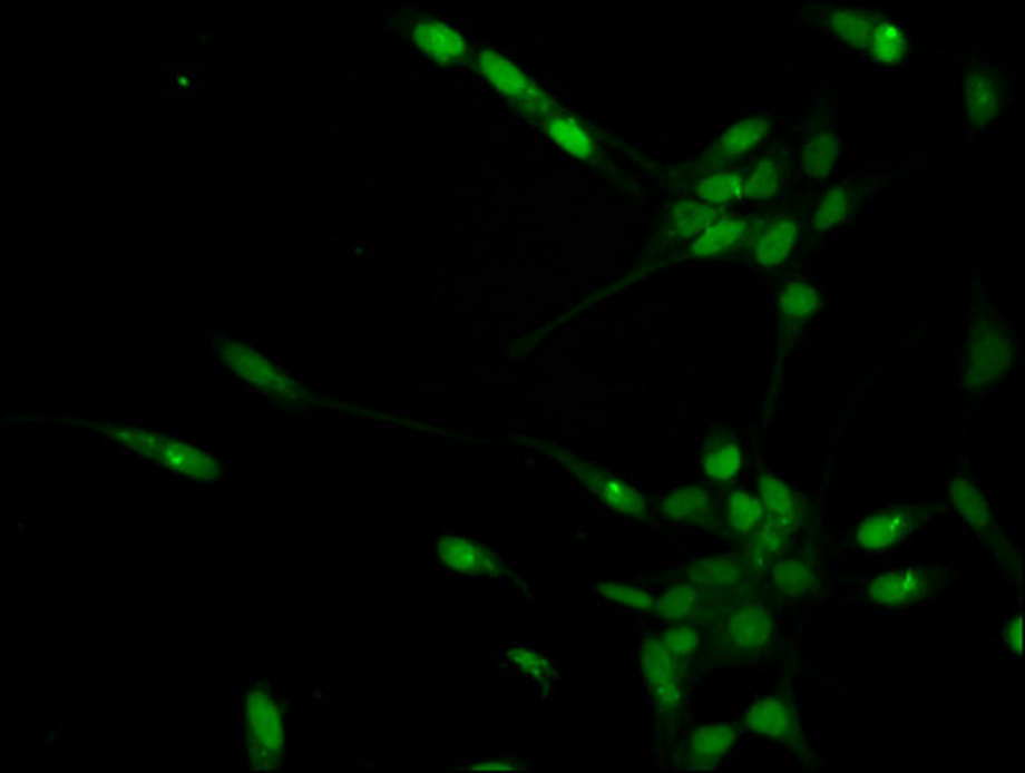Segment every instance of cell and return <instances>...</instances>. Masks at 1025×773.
Segmentation results:
<instances>
[{"mask_svg":"<svg viewBox=\"0 0 1025 773\" xmlns=\"http://www.w3.org/2000/svg\"><path fill=\"white\" fill-rule=\"evenodd\" d=\"M964 106L966 117L974 127H987L992 119L999 114L1003 98H999V88L995 78L985 70H972L964 80Z\"/></svg>","mask_w":1025,"mask_h":773,"instance_id":"7c38bea8","label":"cell"},{"mask_svg":"<svg viewBox=\"0 0 1025 773\" xmlns=\"http://www.w3.org/2000/svg\"><path fill=\"white\" fill-rule=\"evenodd\" d=\"M225 359H227V364L233 366L240 376H245L247 382L269 387V390L294 394V387L276 372V366H271L266 359L247 349V345L230 343L225 349Z\"/></svg>","mask_w":1025,"mask_h":773,"instance_id":"5bb4252c","label":"cell"},{"mask_svg":"<svg viewBox=\"0 0 1025 773\" xmlns=\"http://www.w3.org/2000/svg\"><path fill=\"white\" fill-rule=\"evenodd\" d=\"M420 52L438 62H461L469 55V42L457 23L443 19H423L412 29Z\"/></svg>","mask_w":1025,"mask_h":773,"instance_id":"8992f818","label":"cell"},{"mask_svg":"<svg viewBox=\"0 0 1025 773\" xmlns=\"http://www.w3.org/2000/svg\"><path fill=\"white\" fill-rule=\"evenodd\" d=\"M577 474L588 482L593 496H598L601 503L608 506L611 511L632 518H647V503H644V498L632 488V485H626L624 480H618V477L595 470V467L588 464H577Z\"/></svg>","mask_w":1025,"mask_h":773,"instance_id":"52a82bcc","label":"cell"},{"mask_svg":"<svg viewBox=\"0 0 1025 773\" xmlns=\"http://www.w3.org/2000/svg\"><path fill=\"white\" fill-rule=\"evenodd\" d=\"M541 125L547 129L551 143L562 147L567 155H573L575 160H593L595 155H598V143H595V137L580 119L573 117V114L557 109L549 114Z\"/></svg>","mask_w":1025,"mask_h":773,"instance_id":"8fae6325","label":"cell"},{"mask_svg":"<svg viewBox=\"0 0 1025 773\" xmlns=\"http://www.w3.org/2000/svg\"><path fill=\"white\" fill-rule=\"evenodd\" d=\"M820 307V292L809 282H789L779 294V310L789 323L807 320Z\"/></svg>","mask_w":1025,"mask_h":773,"instance_id":"cb8c5ba5","label":"cell"},{"mask_svg":"<svg viewBox=\"0 0 1025 773\" xmlns=\"http://www.w3.org/2000/svg\"><path fill=\"white\" fill-rule=\"evenodd\" d=\"M838 153H840L838 137H834V135H817L814 139H809V143H807L804 155H801V166H804L807 176L824 178L834 168Z\"/></svg>","mask_w":1025,"mask_h":773,"instance_id":"83f0119b","label":"cell"},{"mask_svg":"<svg viewBox=\"0 0 1025 773\" xmlns=\"http://www.w3.org/2000/svg\"><path fill=\"white\" fill-rule=\"evenodd\" d=\"M742 464H745V454H742L738 443H724V447L711 449L704 457V472L714 482L734 480L742 472Z\"/></svg>","mask_w":1025,"mask_h":773,"instance_id":"f546056e","label":"cell"},{"mask_svg":"<svg viewBox=\"0 0 1025 773\" xmlns=\"http://www.w3.org/2000/svg\"><path fill=\"white\" fill-rule=\"evenodd\" d=\"M781 186V173L773 160H763L758 166H752L748 176H742V188H745V199H771Z\"/></svg>","mask_w":1025,"mask_h":773,"instance_id":"836d02e7","label":"cell"},{"mask_svg":"<svg viewBox=\"0 0 1025 773\" xmlns=\"http://www.w3.org/2000/svg\"><path fill=\"white\" fill-rule=\"evenodd\" d=\"M114 433H117L124 443H129L131 449L158 459V462H163L165 467H170V470H176V472L204 477V480H209V477L217 474V464L212 462L209 454H204V451H198L194 447H186V443H180V441H170V439H163V436L143 433V431H114Z\"/></svg>","mask_w":1025,"mask_h":773,"instance_id":"7a4b0ae2","label":"cell"},{"mask_svg":"<svg viewBox=\"0 0 1025 773\" xmlns=\"http://www.w3.org/2000/svg\"><path fill=\"white\" fill-rule=\"evenodd\" d=\"M745 233V219L740 217H714L701 233L693 237L691 253L699 258H716L724 251H730L734 243Z\"/></svg>","mask_w":1025,"mask_h":773,"instance_id":"ffe728a7","label":"cell"},{"mask_svg":"<svg viewBox=\"0 0 1025 773\" xmlns=\"http://www.w3.org/2000/svg\"><path fill=\"white\" fill-rule=\"evenodd\" d=\"M726 635L740 649H763L773 639V619L763 606H740L726 619Z\"/></svg>","mask_w":1025,"mask_h":773,"instance_id":"30bf717a","label":"cell"},{"mask_svg":"<svg viewBox=\"0 0 1025 773\" xmlns=\"http://www.w3.org/2000/svg\"><path fill=\"white\" fill-rule=\"evenodd\" d=\"M850 215V192L846 186H832L828 194H824V202L820 204V209L814 212L812 219H809V229L814 233H830L832 227L842 225Z\"/></svg>","mask_w":1025,"mask_h":773,"instance_id":"4316f807","label":"cell"},{"mask_svg":"<svg viewBox=\"0 0 1025 773\" xmlns=\"http://www.w3.org/2000/svg\"><path fill=\"white\" fill-rule=\"evenodd\" d=\"M696 601H699L696 588L689 586V583H681V586L667 588L665 594L657 598L655 606H652V611H655L657 616H663V619H685V616H691Z\"/></svg>","mask_w":1025,"mask_h":773,"instance_id":"e575fe53","label":"cell"},{"mask_svg":"<svg viewBox=\"0 0 1025 773\" xmlns=\"http://www.w3.org/2000/svg\"><path fill=\"white\" fill-rule=\"evenodd\" d=\"M438 555H441L443 565L451 570L465 575H495L498 573V562L485 547H479L477 541L467 537H446L438 545Z\"/></svg>","mask_w":1025,"mask_h":773,"instance_id":"4fadbf2b","label":"cell"},{"mask_svg":"<svg viewBox=\"0 0 1025 773\" xmlns=\"http://www.w3.org/2000/svg\"><path fill=\"white\" fill-rule=\"evenodd\" d=\"M699 202L709 209H726L745 199L742 176L738 170H714L696 186Z\"/></svg>","mask_w":1025,"mask_h":773,"instance_id":"7402d4cb","label":"cell"},{"mask_svg":"<svg viewBox=\"0 0 1025 773\" xmlns=\"http://www.w3.org/2000/svg\"><path fill=\"white\" fill-rule=\"evenodd\" d=\"M738 743V732L730 725H704L691 735L689 755L693 759L691 769H714L719 761Z\"/></svg>","mask_w":1025,"mask_h":773,"instance_id":"e0dca14e","label":"cell"},{"mask_svg":"<svg viewBox=\"0 0 1025 773\" xmlns=\"http://www.w3.org/2000/svg\"><path fill=\"white\" fill-rule=\"evenodd\" d=\"M506 657L510 661L512 668H516L518 673H524L526 678H536V681H544V678H551V663L547 661V657H544L541 653H536V649L531 647H510Z\"/></svg>","mask_w":1025,"mask_h":773,"instance_id":"d590c367","label":"cell"},{"mask_svg":"<svg viewBox=\"0 0 1025 773\" xmlns=\"http://www.w3.org/2000/svg\"><path fill=\"white\" fill-rule=\"evenodd\" d=\"M930 588L933 586L928 573L917 570V567H907V570H889L876 575V578L868 583L866 598L873 604L897 608L922 601V598L930 594Z\"/></svg>","mask_w":1025,"mask_h":773,"instance_id":"5b68a950","label":"cell"},{"mask_svg":"<svg viewBox=\"0 0 1025 773\" xmlns=\"http://www.w3.org/2000/svg\"><path fill=\"white\" fill-rule=\"evenodd\" d=\"M866 52L884 65L902 62L909 52L905 29L889 19H876L871 37H868Z\"/></svg>","mask_w":1025,"mask_h":773,"instance_id":"603a6c76","label":"cell"},{"mask_svg":"<svg viewBox=\"0 0 1025 773\" xmlns=\"http://www.w3.org/2000/svg\"><path fill=\"white\" fill-rule=\"evenodd\" d=\"M1013 343L997 325H982L972 333L969 349H966L964 382L985 384L992 382L1011 366Z\"/></svg>","mask_w":1025,"mask_h":773,"instance_id":"3957f363","label":"cell"},{"mask_svg":"<svg viewBox=\"0 0 1025 773\" xmlns=\"http://www.w3.org/2000/svg\"><path fill=\"white\" fill-rule=\"evenodd\" d=\"M1003 643L1013 657L1023 655V616L1015 614V619L1003 632Z\"/></svg>","mask_w":1025,"mask_h":773,"instance_id":"ab89813d","label":"cell"},{"mask_svg":"<svg viewBox=\"0 0 1025 773\" xmlns=\"http://www.w3.org/2000/svg\"><path fill=\"white\" fill-rule=\"evenodd\" d=\"M950 503H954L956 511L972 524L974 531H979L985 539L997 537V526L995 521H992V511H989L987 500L969 480L956 477V480L950 482Z\"/></svg>","mask_w":1025,"mask_h":773,"instance_id":"ac0fdd59","label":"cell"},{"mask_svg":"<svg viewBox=\"0 0 1025 773\" xmlns=\"http://www.w3.org/2000/svg\"><path fill=\"white\" fill-rule=\"evenodd\" d=\"M915 529V516L909 508H889L884 513H873L863 518L856 526V545L868 552H879V549H889L897 545L899 539H905L909 531Z\"/></svg>","mask_w":1025,"mask_h":773,"instance_id":"ba28073f","label":"cell"},{"mask_svg":"<svg viewBox=\"0 0 1025 773\" xmlns=\"http://www.w3.org/2000/svg\"><path fill=\"white\" fill-rule=\"evenodd\" d=\"M247 732L258 755H274L284 745V725L276 704L266 694H253L247 702Z\"/></svg>","mask_w":1025,"mask_h":773,"instance_id":"9c48e42d","label":"cell"},{"mask_svg":"<svg viewBox=\"0 0 1025 773\" xmlns=\"http://www.w3.org/2000/svg\"><path fill=\"white\" fill-rule=\"evenodd\" d=\"M640 671L652 698L665 710H675L683 702V684L677 673V661L667 653L663 639H644L640 649Z\"/></svg>","mask_w":1025,"mask_h":773,"instance_id":"277c9868","label":"cell"},{"mask_svg":"<svg viewBox=\"0 0 1025 773\" xmlns=\"http://www.w3.org/2000/svg\"><path fill=\"white\" fill-rule=\"evenodd\" d=\"M479 70H482L487 84L498 90V94L506 96L508 101L518 104L528 117L544 121L549 114L557 111V104H554L516 62L502 57L500 52H492V49L482 52V57H479Z\"/></svg>","mask_w":1025,"mask_h":773,"instance_id":"6da1fadb","label":"cell"},{"mask_svg":"<svg viewBox=\"0 0 1025 773\" xmlns=\"http://www.w3.org/2000/svg\"><path fill=\"white\" fill-rule=\"evenodd\" d=\"M475 769H516L512 763H477Z\"/></svg>","mask_w":1025,"mask_h":773,"instance_id":"60d3db41","label":"cell"},{"mask_svg":"<svg viewBox=\"0 0 1025 773\" xmlns=\"http://www.w3.org/2000/svg\"><path fill=\"white\" fill-rule=\"evenodd\" d=\"M873 21H876V16L856 11V8H838V11L830 16V27L834 35H838L840 39H846L848 45H853L858 49H866L868 37H871V29H873Z\"/></svg>","mask_w":1025,"mask_h":773,"instance_id":"484cf974","label":"cell"},{"mask_svg":"<svg viewBox=\"0 0 1025 773\" xmlns=\"http://www.w3.org/2000/svg\"><path fill=\"white\" fill-rule=\"evenodd\" d=\"M760 490V506H763V513L768 516V524H775L783 531H791L793 526L799 524V506L793 492L789 490L787 482H781L779 477L773 474H763L758 482Z\"/></svg>","mask_w":1025,"mask_h":773,"instance_id":"9a60e30c","label":"cell"},{"mask_svg":"<svg viewBox=\"0 0 1025 773\" xmlns=\"http://www.w3.org/2000/svg\"><path fill=\"white\" fill-rule=\"evenodd\" d=\"M742 575V565L738 559L732 557H711V559H701L699 565H693L691 578L699 583V586H709V588H726L732 583H738Z\"/></svg>","mask_w":1025,"mask_h":773,"instance_id":"f1b7e54d","label":"cell"},{"mask_svg":"<svg viewBox=\"0 0 1025 773\" xmlns=\"http://www.w3.org/2000/svg\"><path fill=\"white\" fill-rule=\"evenodd\" d=\"M709 508V496L701 488H683L663 500V513L677 518V521H691L699 518Z\"/></svg>","mask_w":1025,"mask_h":773,"instance_id":"d6a6232c","label":"cell"},{"mask_svg":"<svg viewBox=\"0 0 1025 773\" xmlns=\"http://www.w3.org/2000/svg\"><path fill=\"white\" fill-rule=\"evenodd\" d=\"M663 645L667 653L675 657V661H689V657L699 649L701 637H699V632L691 627H673L665 632Z\"/></svg>","mask_w":1025,"mask_h":773,"instance_id":"f35d334b","label":"cell"},{"mask_svg":"<svg viewBox=\"0 0 1025 773\" xmlns=\"http://www.w3.org/2000/svg\"><path fill=\"white\" fill-rule=\"evenodd\" d=\"M763 506L760 500L752 496L748 490H738L726 503V524L732 526L738 534H748L752 529H758L760 521H763Z\"/></svg>","mask_w":1025,"mask_h":773,"instance_id":"4dcf8cb0","label":"cell"},{"mask_svg":"<svg viewBox=\"0 0 1025 773\" xmlns=\"http://www.w3.org/2000/svg\"><path fill=\"white\" fill-rule=\"evenodd\" d=\"M745 725L760 737L787 740L793 732V717L781 698H760L748 710Z\"/></svg>","mask_w":1025,"mask_h":773,"instance_id":"44dd1931","label":"cell"},{"mask_svg":"<svg viewBox=\"0 0 1025 773\" xmlns=\"http://www.w3.org/2000/svg\"><path fill=\"white\" fill-rule=\"evenodd\" d=\"M768 135V125L765 119H742L738 125H732L730 129L722 131V137L716 139L714 153H711V163H730L734 158H742L748 155L752 147H758L763 143Z\"/></svg>","mask_w":1025,"mask_h":773,"instance_id":"d6986e66","label":"cell"},{"mask_svg":"<svg viewBox=\"0 0 1025 773\" xmlns=\"http://www.w3.org/2000/svg\"><path fill=\"white\" fill-rule=\"evenodd\" d=\"M598 590H601V596L608 598V601L634 608V611H652V606H655V598H652L647 590L624 586V583H601Z\"/></svg>","mask_w":1025,"mask_h":773,"instance_id":"8d00e7d4","label":"cell"},{"mask_svg":"<svg viewBox=\"0 0 1025 773\" xmlns=\"http://www.w3.org/2000/svg\"><path fill=\"white\" fill-rule=\"evenodd\" d=\"M773 583L787 596H809L820 586V578L797 559H779V562H773Z\"/></svg>","mask_w":1025,"mask_h":773,"instance_id":"d4e9b609","label":"cell"},{"mask_svg":"<svg viewBox=\"0 0 1025 773\" xmlns=\"http://www.w3.org/2000/svg\"><path fill=\"white\" fill-rule=\"evenodd\" d=\"M781 545H783V529H779L775 524H765L763 531L758 534L755 545H752V549H750L752 562L760 565V567L773 565L775 559H779Z\"/></svg>","mask_w":1025,"mask_h":773,"instance_id":"74e56055","label":"cell"},{"mask_svg":"<svg viewBox=\"0 0 1025 773\" xmlns=\"http://www.w3.org/2000/svg\"><path fill=\"white\" fill-rule=\"evenodd\" d=\"M799 227L793 217H775L771 225L763 229V235L758 237L755 245V261L760 268H773L781 261L789 258V253L797 248Z\"/></svg>","mask_w":1025,"mask_h":773,"instance_id":"2e32d148","label":"cell"},{"mask_svg":"<svg viewBox=\"0 0 1025 773\" xmlns=\"http://www.w3.org/2000/svg\"><path fill=\"white\" fill-rule=\"evenodd\" d=\"M714 217L716 212L704 207L701 202H681L671 215V227L681 237H696Z\"/></svg>","mask_w":1025,"mask_h":773,"instance_id":"1f68e13d","label":"cell"}]
</instances>
